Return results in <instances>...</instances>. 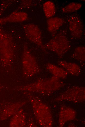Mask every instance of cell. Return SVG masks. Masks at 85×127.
Segmentation results:
<instances>
[{
    "mask_svg": "<svg viewBox=\"0 0 85 127\" xmlns=\"http://www.w3.org/2000/svg\"><path fill=\"white\" fill-rule=\"evenodd\" d=\"M13 117L11 122L12 127H24L26 125L25 116L22 110H19Z\"/></svg>",
    "mask_w": 85,
    "mask_h": 127,
    "instance_id": "10",
    "label": "cell"
},
{
    "mask_svg": "<svg viewBox=\"0 0 85 127\" xmlns=\"http://www.w3.org/2000/svg\"><path fill=\"white\" fill-rule=\"evenodd\" d=\"M23 28L27 38L46 52V49L42 41L41 32L39 27L35 24H29L24 25Z\"/></svg>",
    "mask_w": 85,
    "mask_h": 127,
    "instance_id": "5",
    "label": "cell"
},
{
    "mask_svg": "<svg viewBox=\"0 0 85 127\" xmlns=\"http://www.w3.org/2000/svg\"><path fill=\"white\" fill-rule=\"evenodd\" d=\"M64 22V19L60 18L55 17L50 18L47 21L48 31L54 35L62 26Z\"/></svg>",
    "mask_w": 85,
    "mask_h": 127,
    "instance_id": "8",
    "label": "cell"
},
{
    "mask_svg": "<svg viewBox=\"0 0 85 127\" xmlns=\"http://www.w3.org/2000/svg\"><path fill=\"white\" fill-rule=\"evenodd\" d=\"M44 46L46 49L54 52L60 58L64 56L71 47L66 36L61 34L53 37Z\"/></svg>",
    "mask_w": 85,
    "mask_h": 127,
    "instance_id": "3",
    "label": "cell"
},
{
    "mask_svg": "<svg viewBox=\"0 0 85 127\" xmlns=\"http://www.w3.org/2000/svg\"><path fill=\"white\" fill-rule=\"evenodd\" d=\"M69 28L72 36L74 38H80L84 31L83 22L78 16H72L68 20Z\"/></svg>",
    "mask_w": 85,
    "mask_h": 127,
    "instance_id": "6",
    "label": "cell"
},
{
    "mask_svg": "<svg viewBox=\"0 0 85 127\" xmlns=\"http://www.w3.org/2000/svg\"><path fill=\"white\" fill-rule=\"evenodd\" d=\"M14 55V42L11 36L7 33L0 34V59L5 67H11Z\"/></svg>",
    "mask_w": 85,
    "mask_h": 127,
    "instance_id": "2",
    "label": "cell"
},
{
    "mask_svg": "<svg viewBox=\"0 0 85 127\" xmlns=\"http://www.w3.org/2000/svg\"><path fill=\"white\" fill-rule=\"evenodd\" d=\"M63 85L59 78L55 76L48 79H41L25 86L18 87L17 90L46 93L56 90Z\"/></svg>",
    "mask_w": 85,
    "mask_h": 127,
    "instance_id": "1",
    "label": "cell"
},
{
    "mask_svg": "<svg viewBox=\"0 0 85 127\" xmlns=\"http://www.w3.org/2000/svg\"><path fill=\"white\" fill-rule=\"evenodd\" d=\"M58 64L72 75L78 76L80 73V67L75 63L61 61L58 62Z\"/></svg>",
    "mask_w": 85,
    "mask_h": 127,
    "instance_id": "9",
    "label": "cell"
},
{
    "mask_svg": "<svg viewBox=\"0 0 85 127\" xmlns=\"http://www.w3.org/2000/svg\"><path fill=\"white\" fill-rule=\"evenodd\" d=\"M82 6V4L80 3L72 2L64 7L61 10L63 12L65 13L73 12L80 9Z\"/></svg>",
    "mask_w": 85,
    "mask_h": 127,
    "instance_id": "14",
    "label": "cell"
},
{
    "mask_svg": "<svg viewBox=\"0 0 85 127\" xmlns=\"http://www.w3.org/2000/svg\"><path fill=\"white\" fill-rule=\"evenodd\" d=\"M72 57L76 60L82 62H85V48L84 46H80L74 50Z\"/></svg>",
    "mask_w": 85,
    "mask_h": 127,
    "instance_id": "13",
    "label": "cell"
},
{
    "mask_svg": "<svg viewBox=\"0 0 85 127\" xmlns=\"http://www.w3.org/2000/svg\"><path fill=\"white\" fill-rule=\"evenodd\" d=\"M28 18V14L25 12L14 11L6 17L0 18V23L22 22L26 20Z\"/></svg>",
    "mask_w": 85,
    "mask_h": 127,
    "instance_id": "7",
    "label": "cell"
},
{
    "mask_svg": "<svg viewBox=\"0 0 85 127\" xmlns=\"http://www.w3.org/2000/svg\"><path fill=\"white\" fill-rule=\"evenodd\" d=\"M47 70L53 74L54 76L58 78H65L67 74L66 70L63 68L50 63L46 65Z\"/></svg>",
    "mask_w": 85,
    "mask_h": 127,
    "instance_id": "11",
    "label": "cell"
},
{
    "mask_svg": "<svg viewBox=\"0 0 85 127\" xmlns=\"http://www.w3.org/2000/svg\"><path fill=\"white\" fill-rule=\"evenodd\" d=\"M43 9L44 15L47 18H51L55 14V5L51 1H48L45 2L43 5Z\"/></svg>",
    "mask_w": 85,
    "mask_h": 127,
    "instance_id": "12",
    "label": "cell"
},
{
    "mask_svg": "<svg viewBox=\"0 0 85 127\" xmlns=\"http://www.w3.org/2000/svg\"><path fill=\"white\" fill-rule=\"evenodd\" d=\"M22 62L23 74L26 77H30L40 72L36 59L31 53L26 44L24 46Z\"/></svg>",
    "mask_w": 85,
    "mask_h": 127,
    "instance_id": "4",
    "label": "cell"
},
{
    "mask_svg": "<svg viewBox=\"0 0 85 127\" xmlns=\"http://www.w3.org/2000/svg\"><path fill=\"white\" fill-rule=\"evenodd\" d=\"M23 0L22 2L21 3V5L20 7L23 8L27 7L30 6L32 3V1L31 0Z\"/></svg>",
    "mask_w": 85,
    "mask_h": 127,
    "instance_id": "15",
    "label": "cell"
}]
</instances>
